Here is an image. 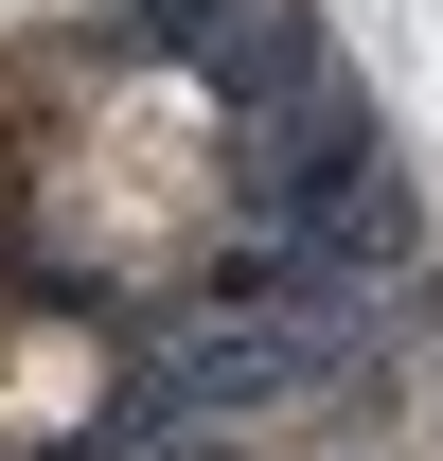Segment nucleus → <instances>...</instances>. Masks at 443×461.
<instances>
[{
    "label": "nucleus",
    "instance_id": "obj_1",
    "mask_svg": "<svg viewBox=\"0 0 443 461\" xmlns=\"http://www.w3.org/2000/svg\"><path fill=\"white\" fill-rule=\"evenodd\" d=\"M18 195H36V249L71 285H195L231 230V107L195 71H124L36 142Z\"/></svg>",
    "mask_w": 443,
    "mask_h": 461
},
{
    "label": "nucleus",
    "instance_id": "obj_2",
    "mask_svg": "<svg viewBox=\"0 0 443 461\" xmlns=\"http://www.w3.org/2000/svg\"><path fill=\"white\" fill-rule=\"evenodd\" d=\"M89 408H107V338H89L71 302H0V461L71 444Z\"/></svg>",
    "mask_w": 443,
    "mask_h": 461
},
{
    "label": "nucleus",
    "instance_id": "obj_3",
    "mask_svg": "<svg viewBox=\"0 0 443 461\" xmlns=\"http://www.w3.org/2000/svg\"><path fill=\"white\" fill-rule=\"evenodd\" d=\"M54 18H71V0H0V36H54Z\"/></svg>",
    "mask_w": 443,
    "mask_h": 461
},
{
    "label": "nucleus",
    "instance_id": "obj_4",
    "mask_svg": "<svg viewBox=\"0 0 443 461\" xmlns=\"http://www.w3.org/2000/svg\"><path fill=\"white\" fill-rule=\"evenodd\" d=\"M0 177H18V107H0Z\"/></svg>",
    "mask_w": 443,
    "mask_h": 461
}]
</instances>
